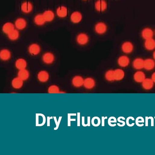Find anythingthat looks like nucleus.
<instances>
[{"instance_id": "f257e3e1", "label": "nucleus", "mask_w": 155, "mask_h": 155, "mask_svg": "<svg viewBox=\"0 0 155 155\" xmlns=\"http://www.w3.org/2000/svg\"><path fill=\"white\" fill-rule=\"evenodd\" d=\"M107 30L106 25L103 22H99L94 27V30L97 34L102 35L105 34Z\"/></svg>"}, {"instance_id": "4be33fe9", "label": "nucleus", "mask_w": 155, "mask_h": 155, "mask_svg": "<svg viewBox=\"0 0 155 155\" xmlns=\"http://www.w3.org/2000/svg\"><path fill=\"white\" fill-rule=\"evenodd\" d=\"M115 80L120 81L123 79L125 76V73L122 69H117L114 70Z\"/></svg>"}, {"instance_id": "a211bd4d", "label": "nucleus", "mask_w": 155, "mask_h": 155, "mask_svg": "<svg viewBox=\"0 0 155 155\" xmlns=\"http://www.w3.org/2000/svg\"><path fill=\"white\" fill-rule=\"evenodd\" d=\"M38 79L40 82L44 83L47 82L49 78V73L46 71H41L38 74Z\"/></svg>"}, {"instance_id": "ddd939ff", "label": "nucleus", "mask_w": 155, "mask_h": 155, "mask_svg": "<svg viewBox=\"0 0 155 155\" xmlns=\"http://www.w3.org/2000/svg\"><path fill=\"white\" fill-rule=\"evenodd\" d=\"M84 79L80 75H76L73 78L72 84L76 87H80L84 85Z\"/></svg>"}, {"instance_id": "20e7f679", "label": "nucleus", "mask_w": 155, "mask_h": 155, "mask_svg": "<svg viewBox=\"0 0 155 155\" xmlns=\"http://www.w3.org/2000/svg\"><path fill=\"white\" fill-rule=\"evenodd\" d=\"M89 38L88 35L84 33H80L77 36L76 41L79 45L84 46L86 45L89 41Z\"/></svg>"}, {"instance_id": "c85d7f7f", "label": "nucleus", "mask_w": 155, "mask_h": 155, "mask_svg": "<svg viewBox=\"0 0 155 155\" xmlns=\"http://www.w3.org/2000/svg\"><path fill=\"white\" fill-rule=\"evenodd\" d=\"M105 77L106 79L108 81H115L114 70H108L105 73Z\"/></svg>"}, {"instance_id": "c756f323", "label": "nucleus", "mask_w": 155, "mask_h": 155, "mask_svg": "<svg viewBox=\"0 0 155 155\" xmlns=\"http://www.w3.org/2000/svg\"><path fill=\"white\" fill-rule=\"evenodd\" d=\"M8 38L11 40L14 41L19 38V33L18 30L14 29L8 35Z\"/></svg>"}, {"instance_id": "72a5a7b5", "label": "nucleus", "mask_w": 155, "mask_h": 155, "mask_svg": "<svg viewBox=\"0 0 155 155\" xmlns=\"http://www.w3.org/2000/svg\"><path fill=\"white\" fill-rule=\"evenodd\" d=\"M117 119L115 117L113 116L111 117L108 119V124L110 127H114L112 123H116L117 122Z\"/></svg>"}, {"instance_id": "2f4dec72", "label": "nucleus", "mask_w": 155, "mask_h": 155, "mask_svg": "<svg viewBox=\"0 0 155 155\" xmlns=\"http://www.w3.org/2000/svg\"><path fill=\"white\" fill-rule=\"evenodd\" d=\"M91 123L93 126L98 127L101 124L100 119L98 117H94L92 119Z\"/></svg>"}, {"instance_id": "ea45409f", "label": "nucleus", "mask_w": 155, "mask_h": 155, "mask_svg": "<svg viewBox=\"0 0 155 155\" xmlns=\"http://www.w3.org/2000/svg\"><path fill=\"white\" fill-rule=\"evenodd\" d=\"M87 126L90 127V116L87 117Z\"/></svg>"}, {"instance_id": "a19ab883", "label": "nucleus", "mask_w": 155, "mask_h": 155, "mask_svg": "<svg viewBox=\"0 0 155 155\" xmlns=\"http://www.w3.org/2000/svg\"><path fill=\"white\" fill-rule=\"evenodd\" d=\"M151 79L153 80L154 83H155V72L152 74Z\"/></svg>"}, {"instance_id": "473e14b6", "label": "nucleus", "mask_w": 155, "mask_h": 155, "mask_svg": "<svg viewBox=\"0 0 155 155\" xmlns=\"http://www.w3.org/2000/svg\"><path fill=\"white\" fill-rule=\"evenodd\" d=\"M144 119L143 117L139 116L137 117L135 121V123L136 125L139 127H142L144 125V124L140 125L139 123H144Z\"/></svg>"}, {"instance_id": "f03ea898", "label": "nucleus", "mask_w": 155, "mask_h": 155, "mask_svg": "<svg viewBox=\"0 0 155 155\" xmlns=\"http://www.w3.org/2000/svg\"><path fill=\"white\" fill-rule=\"evenodd\" d=\"M94 7L97 12H103L106 10L107 4L105 0H97L95 3Z\"/></svg>"}, {"instance_id": "39448f33", "label": "nucleus", "mask_w": 155, "mask_h": 155, "mask_svg": "<svg viewBox=\"0 0 155 155\" xmlns=\"http://www.w3.org/2000/svg\"><path fill=\"white\" fill-rule=\"evenodd\" d=\"M134 48L133 44L131 42L128 41L124 42L121 47L122 51L127 54L131 53L133 51Z\"/></svg>"}, {"instance_id": "4c0bfd02", "label": "nucleus", "mask_w": 155, "mask_h": 155, "mask_svg": "<svg viewBox=\"0 0 155 155\" xmlns=\"http://www.w3.org/2000/svg\"><path fill=\"white\" fill-rule=\"evenodd\" d=\"M107 119V117H104V116L102 117V127L105 126V119Z\"/></svg>"}, {"instance_id": "79ce46f5", "label": "nucleus", "mask_w": 155, "mask_h": 155, "mask_svg": "<svg viewBox=\"0 0 155 155\" xmlns=\"http://www.w3.org/2000/svg\"><path fill=\"white\" fill-rule=\"evenodd\" d=\"M153 57L154 60H155V50L154 51L153 53Z\"/></svg>"}, {"instance_id": "c9c22d12", "label": "nucleus", "mask_w": 155, "mask_h": 155, "mask_svg": "<svg viewBox=\"0 0 155 155\" xmlns=\"http://www.w3.org/2000/svg\"><path fill=\"white\" fill-rule=\"evenodd\" d=\"M132 119H134V118L130 116L127 118L126 120V123L128 126L130 127H131L130 123H129L130 120Z\"/></svg>"}, {"instance_id": "e433bc0d", "label": "nucleus", "mask_w": 155, "mask_h": 155, "mask_svg": "<svg viewBox=\"0 0 155 155\" xmlns=\"http://www.w3.org/2000/svg\"><path fill=\"white\" fill-rule=\"evenodd\" d=\"M80 113H77V126H80Z\"/></svg>"}, {"instance_id": "5701e85b", "label": "nucleus", "mask_w": 155, "mask_h": 155, "mask_svg": "<svg viewBox=\"0 0 155 155\" xmlns=\"http://www.w3.org/2000/svg\"><path fill=\"white\" fill-rule=\"evenodd\" d=\"M27 65L26 61L23 59H19L16 62V68L19 70L25 69Z\"/></svg>"}, {"instance_id": "9d476101", "label": "nucleus", "mask_w": 155, "mask_h": 155, "mask_svg": "<svg viewBox=\"0 0 155 155\" xmlns=\"http://www.w3.org/2000/svg\"><path fill=\"white\" fill-rule=\"evenodd\" d=\"M144 60L140 58L135 59L133 62V66L136 69L140 70L144 68Z\"/></svg>"}, {"instance_id": "2eb2a0df", "label": "nucleus", "mask_w": 155, "mask_h": 155, "mask_svg": "<svg viewBox=\"0 0 155 155\" xmlns=\"http://www.w3.org/2000/svg\"><path fill=\"white\" fill-rule=\"evenodd\" d=\"M155 67V62L154 59H147L144 60V68L147 71H151Z\"/></svg>"}, {"instance_id": "393cba45", "label": "nucleus", "mask_w": 155, "mask_h": 155, "mask_svg": "<svg viewBox=\"0 0 155 155\" xmlns=\"http://www.w3.org/2000/svg\"><path fill=\"white\" fill-rule=\"evenodd\" d=\"M14 29V26L10 22H7L2 27L3 32L7 35Z\"/></svg>"}, {"instance_id": "bb28decb", "label": "nucleus", "mask_w": 155, "mask_h": 155, "mask_svg": "<svg viewBox=\"0 0 155 155\" xmlns=\"http://www.w3.org/2000/svg\"><path fill=\"white\" fill-rule=\"evenodd\" d=\"M29 71L25 69L19 70L18 73V77L23 81L27 80L29 77Z\"/></svg>"}, {"instance_id": "423d86ee", "label": "nucleus", "mask_w": 155, "mask_h": 155, "mask_svg": "<svg viewBox=\"0 0 155 155\" xmlns=\"http://www.w3.org/2000/svg\"><path fill=\"white\" fill-rule=\"evenodd\" d=\"M141 35L142 37L146 40L153 38V32L150 28L146 27L142 30Z\"/></svg>"}, {"instance_id": "f3484780", "label": "nucleus", "mask_w": 155, "mask_h": 155, "mask_svg": "<svg viewBox=\"0 0 155 155\" xmlns=\"http://www.w3.org/2000/svg\"><path fill=\"white\" fill-rule=\"evenodd\" d=\"M28 51L29 53L33 55H36L40 52L41 49L40 46L36 43L31 44L29 47Z\"/></svg>"}, {"instance_id": "cd10ccee", "label": "nucleus", "mask_w": 155, "mask_h": 155, "mask_svg": "<svg viewBox=\"0 0 155 155\" xmlns=\"http://www.w3.org/2000/svg\"><path fill=\"white\" fill-rule=\"evenodd\" d=\"M11 57V53L10 51L7 49H3L0 52V58L4 61L9 60Z\"/></svg>"}, {"instance_id": "f8f14e48", "label": "nucleus", "mask_w": 155, "mask_h": 155, "mask_svg": "<svg viewBox=\"0 0 155 155\" xmlns=\"http://www.w3.org/2000/svg\"><path fill=\"white\" fill-rule=\"evenodd\" d=\"M33 8L32 4L28 2H26L22 3L21 6V9L24 13L29 14L30 13Z\"/></svg>"}, {"instance_id": "c03bdc74", "label": "nucleus", "mask_w": 155, "mask_h": 155, "mask_svg": "<svg viewBox=\"0 0 155 155\" xmlns=\"http://www.w3.org/2000/svg\"><path fill=\"white\" fill-rule=\"evenodd\" d=\"M154 118L155 119V116L154 117Z\"/></svg>"}, {"instance_id": "7c9ffc66", "label": "nucleus", "mask_w": 155, "mask_h": 155, "mask_svg": "<svg viewBox=\"0 0 155 155\" xmlns=\"http://www.w3.org/2000/svg\"><path fill=\"white\" fill-rule=\"evenodd\" d=\"M48 92L50 93H61L59 87L56 85L50 86L48 88Z\"/></svg>"}, {"instance_id": "6e6552de", "label": "nucleus", "mask_w": 155, "mask_h": 155, "mask_svg": "<svg viewBox=\"0 0 155 155\" xmlns=\"http://www.w3.org/2000/svg\"><path fill=\"white\" fill-rule=\"evenodd\" d=\"M118 63L121 67L125 68L129 65L130 63V60L127 56L123 55L119 58Z\"/></svg>"}, {"instance_id": "aec40b11", "label": "nucleus", "mask_w": 155, "mask_h": 155, "mask_svg": "<svg viewBox=\"0 0 155 155\" xmlns=\"http://www.w3.org/2000/svg\"><path fill=\"white\" fill-rule=\"evenodd\" d=\"M146 49L149 51H152L155 49V40L153 38L146 40L144 43Z\"/></svg>"}, {"instance_id": "0eeeda50", "label": "nucleus", "mask_w": 155, "mask_h": 155, "mask_svg": "<svg viewBox=\"0 0 155 155\" xmlns=\"http://www.w3.org/2000/svg\"><path fill=\"white\" fill-rule=\"evenodd\" d=\"M146 78L144 72L140 70L136 72L134 75V80L138 83H142Z\"/></svg>"}, {"instance_id": "6ab92c4d", "label": "nucleus", "mask_w": 155, "mask_h": 155, "mask_svg": "<svg viewBox=\"0 0 155 155\" xmlns=\"http://www.w3.org/2000/svg\"><path fill=\"white\" fill-rule=\"evenodd\" d=\"M154 84V82L151 78H146L142 83V85L144 89L149 90L153 88Z\"/></svg>"}, {"instance_id": "1a4fd4ad", "label": "nucleus", "mask_w": 155, "mask_h": 155, "mask_svg": "<svg viewBox=\"0 0 155 155\" xmlns=\"http://www.w3.org/2000/svg\"><path fill=\"white\" fill-rule=\"evenodd\" d=\"M27 23L24 18H19L16 20L15 22V25L18 30H23L26 27Z\"/></svg>"}, {"instance_id": "f704fd0d", "label": "nucleus", "mask_w": 155, "mask_h": 155, "mask_svg": "<svg viewBox=\"0 0 155 155\" xmlns=\"http://www.w3.org/2000/svg\"><path fill=\"white\" fill-rule=\"evenodd\" d=\"M117 121L119 122V123H117V125L119 127H122L124 126L125 125V121L120 120L119 117L117 119Z\"/></svg>"}, {"instance_id": "58836bf2", "label": "nucleus", "mask_w": 155, "mask_h": 155, "mask_svg": "<svg viewBox=\"0 0 155 155\" xmlns=\"http://www.w3.org/2000/svg\"><path fill=\"white\" fill-rule=\"evenodd\" d=\"M82 124L84 127H87V124L85 123V117L84 116H82Z\"/></svg>"}, {"instance_id": "7ed1b4c3", "label": "nucleus", "mask_w": 155, "mask_h": 155, "mask_svg": "<svg viewBox=\"0 0 155 155\" xmlns=\"http://www.w3.org/2000/svg\"><path fill=\"white\" fill-rule=\"evenodd\" d=\"M70 20L73 24H78L82 21L83 16L82 14L78 11L73 12L70 16Z\"/></svg>"}, {"instance_id": "4468645a", "label": "nucleus", "mask_w": 155, "mask_h": 155, "mask_svg": "<svg viewBox=\"0 0 155 155\" xmlns=\"http://www.w3.org/2000/svg\"><path fill=\"white\" fill-rule=\"evenodd\" d=\"M42 59L44 63L47 64H50L53 62L55 57L52 53L47 52L44 54Z\"/></svg>"}, {"instance_id": "dca6fc26", "label": "nucleus", "mask_w": 155, "mask_h": 155, "mask_svg": "<svg viewBox=\"0 0 155 155\" xmlns=\"http://www.w3.org/2000/svg\"><path fill=\"white\" fill-rule=\"evenodd\" d=\"M84 86L87 89H91L95 85L94 80L91 77H87L84 79Z\"/></svg>"}, {"instance_id": "37998d69", "label": "nucleus", "mask_w": 155, "mask_h": 155, "mask_svg": "<svg viewBox=\"0 0 155 155\" xmlns=\"http://www.w3.org/2000/svg\"><path fill=\"white\" fill-rule=\"evenodd\" d=\"M83 1H88V0H83Z\"/></svg>"}, {"instance_id": "a878e982", "label": "nucleus", "mask_w": 155, "mask_h": 155, "mask_svg": "<svg viewBox=\"0 0 155 155\" xmlns=\"http://www.w3.org/2000/svg\"><path fill=\"white\" fill-rule=\"evenodd\" d=\"M35 24L39 26H42L45 24L46 22L43 14H38L36 15L34 18Z\"/></svg>"}, {"instance_id": "9b49d317", "label": "nucleus", "mask_w": 155, "mask_h": 155, "mask_svg": "<svg viewBox=\"0 0 155 155\" xmlns=\"http://www.w3.org/2000/svg\"><path fill=\"white\" fill-rule=\"evenodd\" d=\"M57 16L61 18H64L68 15V11L67 8L64 6L59 7L56 10Z\"/></svg>"}, {"instance_id": "b1692460", "label": "nucleus", "mask_w": 155, "mask_h": 155, "mask_svg": "<svg viewBox=\"0 0 155 155\" xmlns=\"http://www.w3.org/2000/svg\"><path fill=\"white\" fill-rule=\"evenodd\" d=\"M43 15L46 22L52 21L54 18V13L51 10L45 11L43 12Z\"/></svg>"}, {"instance_id": "412c9836", "label": "nucleus", "mask_w": 155, "mask_h": 155, "mask_svg": "<svg viewBox=\"0 0 155 155\" xmlns=\"http://www.w3.org/2000/svg\"><path fill=\"white\" fill-rule=\"evenodd\" d=\"M23 81L18 77L15 78L12 81V86L15 89H19L23 86L24 84Z\"/></svg>"}]
</instances>
